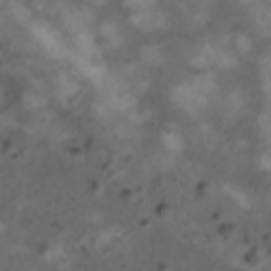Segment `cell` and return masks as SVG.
<instances>
[{"label": "cell", "mask_w": 271, "mask_h": 271, "mask_svg": "<svg viewBox=\"0 0 271 271\" xmlns=\"http://www.w3.org/2000/svg\"><path fill=\"white\" fill-rule=\"evenodd\" d=\"M130 5H136V7H140V9H144V7H149L153 0H127Z\"/></svg>", "instance_id": "8992f818"}, {"label": "cell", "mask_w": 271, "mask_h": 271, "mask_svg": "<svg viewBox=\"0 0 271 271\" xmlns=\"http://www.w3.org/2000/svg\"><path fill=\"white\" fill-rule=\"evenodd\" d=\"M77 91V81L72 77H68V75H62L60 77V95L62 97H70Z\"/></svg>", "instance_id": "7a4b0ae2"}, {"label": "cell", "mask_w": 271, "mask_h": 271, "mask_svg": "<svg viewBox=\"0 0 271 271\" xmlns=\"http://www.w3.org/2000/svg\"><path fill=\"white\" fill-rule=\"evenodd\" d=\"M102 34H104V38H108V40L112 42V45H117V42L121 40L117 26H112V23H104V26H102Z\"/></svg>", "instance_id": "277c9868"}, {"label": "cell", "mask_w": 271, "mask_h": 271, "mask_svg": "<svg viewBox=\"0 0 271 271\" xmlns=\"http://www.w3.org/2000/svg\"><path fill=\"white\" fill-rule=\"evenodd\" d=\"M132 21L138 28H142V30H157V28H161L165 23L161 13H153V11H140L138 15H134Z\"/></svg>", "instance_id": "6da1fadb"}, {"label": "cell", "mask_w": 271, "mask_h": 271, "mask_svg": "<svg viewBox=\"0 0 271 271\" xmlns=\"http://www.w3.org/2000/svg\"><path fill=\"white\" fill-rule=\"evenodd\" d=\"M11 11H13V15H17L19 21H28V17H30V13H28L19 3H13L11 5Z\"/></svg>", "instance_id": "5b68a950"}, {"label": "cell", "mask_w": 271, "mask_h": 271, "mask_svg": "<svg viewBox=\"0 0 271 271\" xmlns=\"http://www.w3.org/2000/svg\"><path fill=\"white\" fill-rule=\"evenodd\" d=\"M163 142H165V149L167 151H180L182 149V138L178 136V134H165V138H163Z\"/></svg>", "instance_id": "3957f363"}, {"label": "cell", "mask_w": 271, "mask_h": 271, "mask_svg": "<svg viewBox=\"0 0 271 271\" xmlns=\"http://www.w3.org/2000/svg\"><path fill=\"white\" fill-rule=\"evenodd\" d=\"M241 3H256V0H241Z\"/></svg>", "instance_id": "52a82bcc"}]
</instances>
